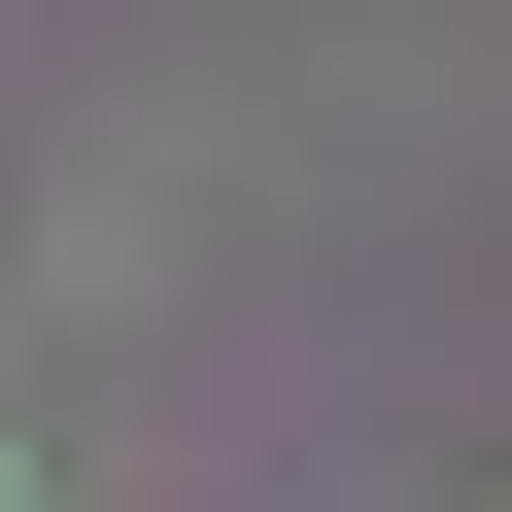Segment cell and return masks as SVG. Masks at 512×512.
I'll list each match as a JSON object with an SVG mask.
<instances>
[{"mask_svg":"<svg viewBox=\"0 0 512 512\" xmlns=\"http://www.w3.org/2000/svg\"><path fill=\"white\" fill-rule=\"evenodd\" d=\"M0 512H35V444H0Z\"/></svg>","mask_w":512,"mask_h":512,"instance_id":"cell-1","label":"cell"}]
</instances>
